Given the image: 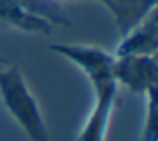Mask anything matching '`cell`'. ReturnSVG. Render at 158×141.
Listing matches in <instances>:
<instances>
[{
	"instance_id": "8992f818",
	"label": "cell",
	"mask_w": 158,
	"mask_h": 141,
	"mask_svg": "<svg viewBox=\"0 0 158 141\" xmlns=\"http://www.w3.org/2000/svg\"><path fill=\"white\" fill-rule=\"evenodd\" d=\"M0 24L29 34L49 36L53 31L51 22L32 14L21 0H0Z\"/></svg>"
},
{
	"instance_id": "7a4b0ae2",
	"label": "cell",
	"mask_w": 158,
	"mask_h": 141,
	"mask_svg": "<svg viewBox=\"0 0 158 141\" xmlns=\"http://www.w3.org/2000/svg\"><path fill=\"white\" fill-rule=\"evenodd\" d=\"M0 99L5 110L31 141H49V133L34 95L26 85L21 70L9 66L0 72Z\"/></svg>"
},
{
	"instance_id": "5b68a950",
	"label": "cell",
	"mask_w": 158,
	"mask_h": 141,
	"mask_svg": "<svg viewBox=\"0 0 158 141\" xmlns=\"http://www.w3.org/2000/svg\"><path fill=\"white\" fill-rule=\"evenodd\" d=\"M92 2H99L107 9L119 36H124L143 19H146L153 10H156L158 4V0H92Z\"/></svg>"
},
{
	"instance_id": "ba28073f",
	"label": "cell",
	"mask_w": 158,
	"mask_h": 141,
	"mask_svg": "<svg viewBox=\"0 0 158 141\" xmlns=\"http://www.w3.org/2000/svg\"><path fill=\"white\" fill-rule=\"evenodd\" d=\"M141 141H158V138H151V136H143Z\"/></svg>"
},
{
	"instance_id": "6da1fadb",
	"label": "cell",
	"mask_w": 158,
	"mask_h": 141,
	"mask_svg": "<svg viewBox=\"0 0 158 141\" xmlns=\"http://www.w3.org/2000/svg\"><path fill=\"white\" fill-rule=\"evenodd\" d=\"M49 51L63 56L78 66L92 83L95 93L94 109L87 117L77 141H106L107 126L119 90V85L112 73L116 56L97 46L61 44V43L49 44Z\"/></svg>"
},
{
	"instance_id": "277c9868",
	"label": "cell",
	"mask_w": 158,
	"mask_h": 141,
	"mask_svg": "<svg viewBox=\"0 0 158 141\" xmlns=\"http://www.w3.org/2000/svg\"><path fill=\"white\" fill-rule=\"evenodd\" d=\"M158 51V15L153 10L146 19L121 36L114 56H156Z\"/></svg>"
},
{
	"instance_id": "52a82bcc",
	"label": "cell",
	"mask_w": 158,
	"mask_h": 141,
	"mask_svg": "<svg viewBox=\"0 0 158 141\" xmlns=\"http://www.w3.org/2000/svg\"><path fill=\"white\" fill-rule=\"evenodd\" d=\"M5 63H7V60H5L4 56H0V72L5 68Z\"/></svg>"
},
{
	"instance_id": "9c48e42d",
	"label": "cell",
	"mask_w": 158,
	"mask_h": 141,
	"mask_svg": "<svg viewBox=\"0 0 158 141\" xmlns=\"http://www.w3.org/2000/svg\"><path fill=\"white\" fill-rule=\"evenodd\" d=\"M87 2H92V0H87Z\"/></svg>"
},
{
	"instance_id": "3957f363",
	"label": "cell",
	"mask_w": 158,
	"mask_h": 141,
	"mask_svg": "<svg viewBox=\"0 0 158 141\" xmlns=\"http://www.w3.org/2000/svg\"><path fill=\"white\" fill-rule=\"evenodd\" d=\"M112 73L117 85L144 95L158 90L156 56H116Z\"/></svg>"
}]
</instances>
